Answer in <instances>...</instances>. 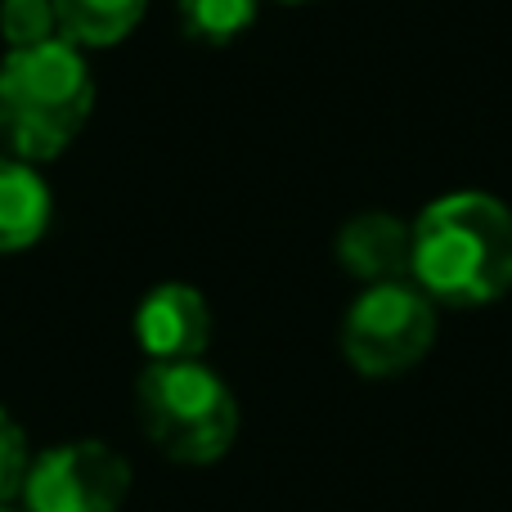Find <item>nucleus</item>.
I'll return each instance as SVG.
<instances>
[{
	"label": "nucleus",
	"mask_w": 512,
	"mask_h": 512,
	"mask_svg": "<svg viewBox=\"0 0 512 512\" xmlns=\"http://www.w3.org/2000/svg\"><path fill=\"white\" fill-rule=\"evenodd\" d=\"M0 512H14V508H9V504H0Z\"/></svg>",
	"instance_id": "14"
},
{
	"label": "nucleus",
	"mask_w": 512,
	"mask_h": 512,
	"mask_svg": "<svg viewBox=\"0 0 512 512\" xmlns=\"http://www.w3.org/2000/svg\"><path fill=\"white\" fill-rule=\"evenodd\" d=\"M59 36L77 50H108L122 45L140 27L149 0H50Z\"/></svg>",
	"instance_id": "9"
},
{
	"label": "nucleus",
	"mask_w": 512,
	"mask_h": 512,
	"mask_svg": "<svg viewBox=\"0 0 512 512\" xmlns=\"http://www.w3.org/2000/svg\"><path fill=\"white\" fill-rule=\"evenodd\" d=\"M95 108V77L63 36L0 59V153L32 167L72 149Z\"/></svg>",
	"instance_id": "2"
},
{
	"label": "nucleus",
	"mask_w": 512,
	"mask_h": 512,
	"mask_svg": "<svg viewBox=\"0 0 512 512\" xmlns=\"http://www.w3.org/2000/svg\"><path fill=\"white\" fill-rule=\"evenodd\" d=\"M135 342L149 364L203 360L212 342V306L194 283H158L135 306Z\"/></svg>",
	"instance_id": "6"
},
{
	"label": "nucleus",
	"mask_w": 512,
	"mask_h": 512,
	"mask_svg": "<svg viewBox=\"0 0 512 512\" xmlns=\"http://www.w3.org/2000/svg\"><path fill=\"white\" fill-rule=\"evenodd\" d=\"M135 418L171 463L189 468L225 459L239 436V400L203 360L144 364L135 382Z\"/></svg>",
	"instance_id": "3"
},
{
	"label": "nucleus",
	"mask_w": 512,
	"mask_h": 512,
	"mask_svg": "<svg viewBox=\"0 0 512 512\" xmlns=\"http://www.w3.org/2000/svg\"><path fill=\"white\" fill-rule=\"evenodd\" d=\"M59 36L50 0H0V41L5 50H32Z\"/></svg>",
	"instance_id": "11"
},
{
	"label": "nucleus",
	"mask_w": 512,
	"mask_h": 512,
	"mask_svg": "<svg viewBox=\"0 0 512 512\" xmlns=\"http://www.w3.org/2000/svg\"><path fill=\"white\" fill-rule=\"evenodd\" d=\"M27 463H32V454H27L23 427L14 423V414H9L5 405H0V504L18 499L23 477H27Z\"/></svg>",
	"instance_id": "12"
},
{
	"label": "nucleus",
	"mask_w": 512,
	"mask_h": 512,
	"mask_svg": "<svg viewBox=\"0 0 512 512\" xmlns=\"http://www.w3.org/2000/svg\"><path fill=\"white\" fill-rule=\"evenodd\" d=\"M436 342V301L418 283H373L342 319V355L360 378H400Z\"/></svg>",
	"instance_id": "4"
},
{
	"label": "nucleus",
	"mask_w": 512,
	"mask_h": 512,
	"mask_svg": "<svg viewBox=\"0 0 512 512\" xmlns=\"http://www.w3.org/2000/svg\"><path fill=\"white\" fill-rule=\"evenodd\" d=\"M256 5L261 0H176V14L189 41L230 45L256 23Z\"/></svg>",
	"instance_id": "10"
},
{
	"label": "nucleus",
	"mask_w": 512,
	"mask_h": 512,
	"mask_svg": "<svg viewBox=\"0 0 512 512\" xmlns=\"http://www.w3.org/2000/svg\"><path fill=\"white\" fill-rule=\"evenodd\" d=\"M337 261L364 288L373 283H405L414 270V225L391 212H360L337 230ZM414 283V279H409Z\"/></svg>",
	"instance_id": "7"
},
{
	"label": "nucleus",
	"mask_w": 512,
	"mask_h": 512,
	"mask_svg": "<svg viewBox=\"0 0 512 512\" xmlns=\"http://www.w3.org/2000/svg\"><path fill=\"white\" fill-rule=\"evenodd\" d=\"M409 279L436 306H490L512 292V212L499 198L463 189L427 203L414 221Z\"/></svg>",
	"instance_id": "1"
},
{
	"label": "nucleus",
	"mask_w": 512,
	"mask_h": 512,
	"mask_svg": "<svg viewBox=\"0 0 512 512\" xmlns=\"http://www.w3.org/2000/svg\"><path fill=\"white\" fill-rule=\"evenodd\" d=\"M279 5H306V0H279Z\"/></svg>",
	"instance_id": "13"
},
{
	"label": "nucleus",
	"mask_w": 512,
	"mask_h": 512,
	"mask_svg": "<svg viewBox=\"0 0 512 512\" xmlns=\"http://www.w3.org/2000/svg\"><path fill=\"white\" fill-rule=\"evenodd\" d=\"M131 495V463L108 441H63L27 463V512H122Z\"/></svg>",
	"instance_id": "5"
},
{
	"label": "nucleus",
	"mask_w": 512,
	"mask_h": 512,
	"mask_svg": "<svg viewBox=\"0 0 512 512\" xmlns=\"http://www.w3.org/2000/svg\"><path fill=\"white\" fill-rule=\"evenodd\" d=\"M54 216L50 185L23 158L0 153V256L27 252L45 239Z\"/></svg>",
	"instance_id": "8"
}]
</instances>
